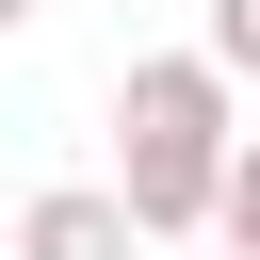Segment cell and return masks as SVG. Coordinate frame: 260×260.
Segmentation results:
<instances>
[{
    "mask_svg": "<svg viewBox=\"0 0 260 260\" xmlns=\"http://www.w3.org/2000/svg\"><path fill=\"white\" fill-rule=\"evenodd\" d=\"M228 146H244V114H228V81L195 65V49H146L130 81H114V211H130V244H211V179H228Z\"/></svg>",
    "mask_w": 260,
    "mask_h": 260,
    "instance_id": "cell-1",
    "label": "cell"
},
{
    "mask_svg": "<svg viewBox=\"0 0 260 260\" xmlns=\"http://www.w3.org/2000/svg\"><path fill=\"white\" fill-rule=\"evenodd\" d=\"M16 260H146V244H130V211H114L98 179H49V195L16 211Z\"/></svg>",
    "mask_w": 260,
    "mask_h": 260,
    "instance_id": "cell-2",
    "label": "cell"
},
{
    "mask_svg": "<svg viewBox=\"0 0 260 260\" xmlns=\"http://www.w3.org/2000/svg\"><path fill=\"white\" fill-rule=\"evenodd\" d=\"M211 260H260V130H244L228 179H211Z\"/></svg>",
    "mask_w": 260,
    "mask_h": 260,
    "instance_id": "cell-3",
    "label": "cell"
},
{
    "mask_svg": "<svg viewBox=\"0 0 260 260\" xmlns=\"http://www.w3.org/2000/svg\"><path fill=\"white\" fill-rule=\"evenodd\" d=\"M195 65H211V81L244 98V81H260V0H211V32H195Z\"/></svg>",
    "mask_w": 260,
    "mask_h": 260,
    "instance_id": "cell-4",
    "label": "cell"
},
{
    "mask_svg": "<svg viewBox=\"0 0 260 260\" xmlns=\"http://www.w3.org/2000/svg\"><path fill=\"white\" fill-rule=\"evenodd\" d=\"M32 16H49V0H0V32H32Z\"/></svg>",
    "mask_w": 260,
    "mask_h": 260,
    "instance_id": "cell-5",
    "label": "cell"
},
{
    "mask_svg": "<svg viewBox=\"0 0 260 260\" xmlns=\"http://www.w3.org/2000/svg\"><path fill=\"white\" fill-rule=\"evenodd\" d=\"M195 260H211V244H195Z\"/></svg>",
    "mask_w": 260,
    "mask_h": 260,
    "instance_id": "cell-6",
    "label": "cell"
}]
</instances>
